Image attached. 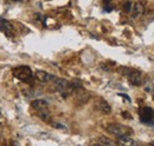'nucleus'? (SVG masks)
<instances>
[{
    "mask_svg": "<svg viewBox=\"0 0 154 146\" xmlns=\"http://www.w3.org/2000/svg\"><path fill=\"white\" fill-rule=\"evenodd\" d=\"M0 31L4 32L7 37H11L12 36L13 27H12V25L6 19H0Z\"/></svg>",
    "mask_w": 154,
    "mask_h": 146,
    "instance_id": "6e6552de",
    "label": "nucleus"
},
{
    "mask_svg": "<svg viewBox=\"0 0 154 146\" xmlns=\"http://www.w3.org/2000/svg\"><path fill=\"white\" fill-rule=\"evenodd\" d=\"M52 81H54V86H55L56 90H58L59 93H62L64 96H65V94L69 93L70 83H69L66 80H64V78H58V77L55 76V78H54Z\"/></svg>",
    "mask_w": 154,
    "mask_h": 146,
    "instance_id": "7ed1b4c3",
    "label": "nucleus"
},
{
    "mask_svg": "<svg viewBox=\"0 0 154 146\" xmlns=\"http://www.w3.org/2000/svg\"><path fill=\"white\" fill-rule=\"evenodd\" d=\"M131 11H132V2L127 1L125 5V12H131Z\"/></svg>",
    "mask_w": 154,
    "mask_h": 146,
    "instance_id": "ddd939ff",
    "label": "nucleus"
},
{
    "mask_svg": "<svg viewBox=\"0 0 154 146\" xmlns=\"http://www.w3.org/2000/svg\"><path fill=\"white\" fill-rule=\"evenodd\" d=\"M35 76H36V78H37L38 81L43 82V83L50 82V81H52V80L55 78V75H51V74L46 73V71H44V70H37Z\"/></svg>",
    "mask_w": 154,
    "mask_h": 146,
    "instance_id": "423d86ee",
    "label": "nucleus"
},
{
    "mask_svg": "<svg viewBox=\"0 0 154 146\" xmlns=\"http://www.w3.org/2000/svg\"><path fill=\"white\" fill-rule=\"evenodd\" d=\"M128 80L133 86L140 87L142 83V74L137 70H131V73L128 74Z\"/></svg>",
    "mask_w": 154,
    "mask_h": 146,
    "instance_id": "39448f33",
    "label": "nucleus"
},
{
    "mask_svg": "<svg viewBox=\"0 0 154 146\" xmlns=\"http://www.w3.org/2000/svg\"><path fill=\"white\" fill-rule=\"evenodd\" d=\"M12 146H19V144H18L17 141H13V144H12Z\"/></svg>",
    "mask_w": 154,
    "mask_h": 146,
    "instance_id": "dca6fc26",
    "label": "nucleus"
},
{
    "mask_svg": "<svg viewBox=\"0 0 154 146\" xmlns=\"http://www.w3.org/2000/svg\"><path fill=\"white\" fill-rule=\"evenodd\" d=\"M0 132H1V125H0Z\"/></svg>",
    "mask_w": 154,
    "mask_h": 146,
    "instance_id": "f3484780",
    "label": "nucleus"
},
{
    "mask_svg": "<svg viewBox=\"0 0 154 146\" xmlns=\"http://www.w3.org/2000/svg\"><path fill=\"white\" fill-rule=\"evenodd\" d=\"M107 131L112 134H114L116 137H120V135H125V134H129L132 131L126 126H122V125H119V124H112L107 127Z\"/></svg>",
    "mask_w": 154,
    "mask_h": 146,
    "instance_id": "f03ea898",
    "label": "nucleus"
},
{
    "mask_svg": "<svg viewBox=\"0 0 154 146\" xmlns=\"http://www.w3.org/2000/svg\"><path fill=\"white\" fill-rule=\"evenodd\" d=\"M12 74L14 77H17L18 80L26 82V83H30L33 80V73L30 69V67H27V65H19V67L13 68Z\"/></svg>",
    "mask_w": 154,
    "mask_h": 146,
    "instance_id": "f257e3e1",
    "label": "nucleus"
},
{
    "mask_svg": "<svg viewBox=\"0 0 154 146\" xmlns=\"http://www.w3.org/2000/svg\"><path fill=\"white\" fill-rule=\"evenodd\" d=\"M32 107L37 110L38 113H42V112H48L49 103H48V101L39 99V100H35V101L32 102Z\"/></svg>",
    "mask_w": 154,
    "mask_h": 146,
    "instance_id": "0eeeda50",
    "label": "nucleus"
},
{
    "mask_svg": "<svg viewBox=\"0 0 154 146\" xmlns=\"http://www.w3.org/2000/svg\"><path fill=\"white\" fill-rule=\"evenodd\" d=\"M98 145L100 146H115L114 143H113L110 139H108V138H106V137H101V138L98 139Z\"/></svg>",
    "mask_w": 154,
    "mask_h": 146,
    "instance_id": "f8f14e48",
    "label": "nucleus"
},
{
    "mask_svg": "<svg viewBox=\"0 0 154 146\" xmlns=\"http://www.w3.org/2000/svg\"><path fill=\"white\" fill-rule=\"evenodd\" d=\"M94 146H100V145H98V144H97V145H94Z\"/></svg>",
    "mask_w": 154,
    "mask_h": 146,
    "instance_id": "a211bd4d",
    "label": "nucleus"
},
{
    "mask_svg": "<svg viewBox=\"0 0 154 146\" xmlns=\"http://www.w3.org/2000/svg\"><path fill=\"white\" fill-rule=\"evenodd\" d=\"M152 146H154V145H152Z\"/></svg>",
    "mask_w": 154,
    "mask_h": 146,
    "instance_id": "aec40b11",
    "label": "nucleus"
},
{
    "mask_svg": "<svg viewBox=\"0 0 154 146\" xmlns=\"http://www.w3.org/2000/svg\"><path fill=\"white\" fill-rule=\"evenodd\" d=\"M154 119V110L149 107H145L140 110V120L147 125H151L154 124L153 122Z\"/></svg>",
    "mask_w": 154,
    "mask_h": 146,
    "instance_id": "20e7f679",
    "label": "nucleus"
},
{
    "mask_svg": "<svg viewBox=\"0 0 154 146\" xmlns=\"http://www.w3.org/2000/svg\"><path fill=\"white\" fill-rule=\"evenodd\" d=\"M117 143H119V145H121V146H133L134 145V140H133L128 134L117 137Z\"/></svg>",
    "mask_w": 154,
    "mask_h": 146,
    "instance_id": "9d476101",
    "label": "nucleus"
},
{
    "mask_svg": "<svg viewBox=\"0 0 154 146\" xmlns=\"http://www.w3.org/2000/svg\"><path fill=\"white\" fill-rule=\"evenodd\" d=\"M97 107H98V110H101V112H103V113H110V110H112L109 103L107 101H104L103 99H100L97 101Z\"/></svg>",
    "mask_w": 154,
    "mask_h": 146,
    "instance_id": "9b49d317",
    "label": "nucleus"
},
{
    "mask_svg": "<svg viewBox=\"0 0 154 146\" xmlns=\"http://www.w3.org/2000/svg\"><path fill=\"white\" fill-rule=\"evenodd\" d=\"M0 118H1V113H0Z\"/></svg>",
    "mask_w": 154,
    "mask_h": 146,
    "instance_id": "6ab92c4d",
    "label": "nucleus"
},
{
    "mask_svg": "<svg viewBox=\"0 0 154 146\" xmlns=\"http://www.w3.org/2000/svg\"><path fill=\"white\" fill-rule=\"evenodd\" d=\"M143 11H145L143 5L141 2H135L134 5H133V7H132V11H131L132 12V17L134 19L141 17L142 13H143Z\"/></svg>",
    "mask_w": 154,
    "mask_h": 146,
    "instance_id": "1a4fd4ad",
    "label": "nucleus"
},
{
    "mask_svg": "<svg viewBox=\"0 0 154 146\" xmlns=\"http://www.w3.org/2000/svg\"><path fill=\"white\" fill-rule=\"evenodd\" d=\"M119 95H120L121 97H125V99H126L127 101H131V99H129V97L127 96V94H119Z\"/></svg>",
    "mask_w": 154,
    "mask_h": 146,
    "instance_id": "2eb2a0df",
    "label": "nucleus"
},
{
    "mask_svg": "<svg viewBox=\"0 0 154 146\" xmlns=\"http://www.w3.org/2000/svg\"><path fill=\"white\" fill-rule=\"evenodd\" d=\"M54 126H55V127H57V128H60V129H65V127H64L63 125H58L57 122H55V124H54Z\"/></svg>",
    "mask_w": 154,
    "mask_h": 146,
    "instance_id": "4468645a",
    "label": "nucleus"
}]
</instances>
